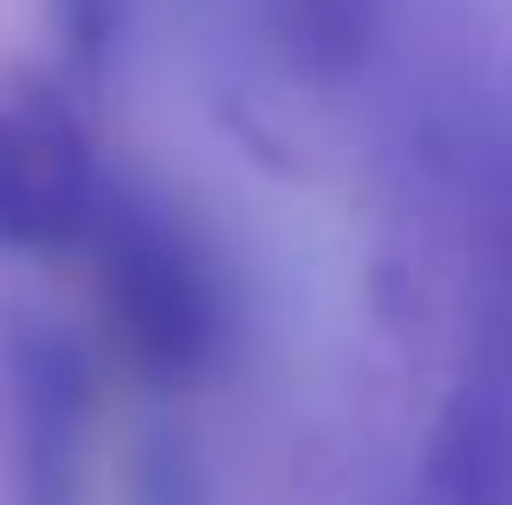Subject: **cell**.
I'll list each match as a JSON object with an SVG mask.
<instances>
[{"mask_svg":"<svg viewBox=\"0 0 512 505\" xmlns=\"http://www.w3.org/2000/svg\"><path fill=\"white\" fill-rule=\"evenodd\" d=\"M97 260V305L112 327L119 357L156 387H186L223 357L231 335V290H223L216 253L171 201L141 194V186H112L82 231Z\"/></svg>","mask_w":512,"mask_h":505,"instance_id":"obj_1","label":"cell"},{"mask_svg":"<svg viewBox=\"0 0 512 505\" xmlns=\"http://www.w3.org/2000/svg\"><path fill=\"white\" fill-rule=\"evenodd\" d=\"M90 364L60 327H15L0 350V416H8V498L82 505L90 483Z\"/></svg>","mask_w":512,"mask_h":505,"instance_id":"obj_2","label":"cell"},{"mask_svg":"<svg viewBox=\"0 0 512 505\" xmlns=\"http://www.w3.org/2000/svg\"><path fill=\"white\" fill-rule=\"evenodd\" d=\"M409 505H512V298L475 305L468 357L431 416Z\"/></svg>","mask_w":512,"mask_h":505,"instance_id":"obj_3","label":"cell"},{"mask_svg":"<svg viewBox=\"0 0 512 505\" xmlns=\"http://www.w3.org/2000/svg\"><path fill=\"white\" fill-rule=\"evenodd\" d=\"M104 201V171L82 127L45 97L0 104V253H67L82 246Z\"/></svg>","mask_w":512,"mask_h":505,"instance_id":"obj_4","label":"cell"},{"mask_svg":"<svg viewBox=\"0 0 512 505\" xmlns=\"http://www.w3.org/2000/svg\"><path fill=\"white\" fill-rule=\"evenodd\" d=\"M60 30L82 52H104V30H112V0H60Z\"/></svg>","mask_w":512,"mask_h":505,"instance_id":"obj_5","label":"cell"}]
</instances>
